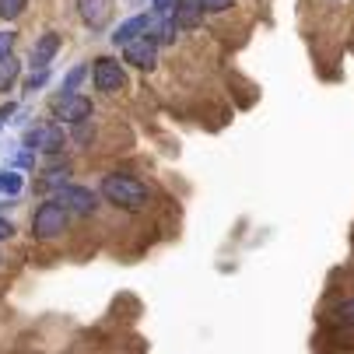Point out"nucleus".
Segmentation results:
<instances>
[{"instance_id": "nucleus-1", "label": "nucleus", "mask_w": 354, "mask_h": 354, "mask_svg": "<svg viewBox=\"0 0 354 354\" xmlns=\"http://www.w3.org/2000/svg\"><path fill=\"white\" fill-rule=\"evenodd\" d=\"M102 196L109 200L113 207L140 211V207L147 204V186H144L140 179H133V176H120V172H113V176L102 179Z\"/></svg>"}, {"instance_id": "nucleus-2", "label": "nucleus", "mask_w": 354, "mask_h": 354, "mask_svg": "<svg viewBox=\"0 0 354 354\" xmlns=\"http://www.w3.org/2000/svg\"><path fill=\"white\" fill-rule=\"evenodd\" d=\"M67 221H71V211L60 200H42L32 214V235L35 239H57V235H64Z\"/></svg>"}, {"instance_id": "nucleus-3", "label": "nucleus", "mask_w": 354, "mask_h": 354, "mask_svg": "<svg viewBox=\"0 0 354 354\" xmlns=\"http://www.w3.org/2000/svg\"><path fill=\"white\" fill-rule=\"evenodd\" d=\"M91 84H95V91H123L127 88V71H123V64L116 60V57H98L95 64H91Z\"/></svg>"}, {"instance_id": "nucleus-4", "label": "nucleus", "mask_w": 354, "mask_h": 354, "mask_svg": "<svg viewBox=\"0 0 354 354\" xmlns=\"http://www.w3.org/2000/svg\"><path fill=\"white\" fill-rule=\"evenodd\" d=\"M53 116H57L60 123H71V127L88 123V116H91V98H88V95H77V91H60V95L53 98Z\"/></svg>"}, {"instance_id": "nucleus-5", "label": "nucleus", "mask_w": 354, "mask_h": 354, "mask_svg": "<svg viewBox=\"0 0 354 354\" xmlns=\"http://www.w3.org/2000/svg\"><path fill=\"white\" fill-rule=\"evenodd\" d=\"M64 130L57 123H35L32 130H25V147L39 151V155H60L64 151Z\"/></svg>"}, {"instance_id": "nucleus-6", "label": "nucleus", "mask_w": 354, "mask_h": 354, "mask_svg": "<svg viewBox=\"0 0 354 354\" xmlns=\"http://www.w3.org/2000/svg\"><path fill=\"white\" fill-rule=\"evenodd\" d=\"M120 49H123V60L130 67H140V71H155L158 67V42L151 39V32L133 39V42H127V46H120Z\"/></svg>"}, {"instance_id": "nucleus-7", "label": "nucleus", "mask_w": 354, "mask_h": 354, "mask_svg": "<svg viewBox=\"0 0 354 354\" xmlns=\"http://www.w3.org/2000/svg\"><path fill=\"white\" fill-rule=\"evenodd\" d=\"M77 11H81V21L91 32H102L113 21V15H116V0H81Z\"/></svg>"}, {"instance_id": "nucleus-8", "label": "nucleus", "mask_w": 354, "mask_h": 354, "mask_svg": "<svg viewBox=\"0 0 354 354\" xmlns=\"http://www.w3.org/2000/svg\"><path fill=\"white\" fill-rule=\"evenodd\" d=\"M57 200L71 211V214H81V218H88L95 207H98V200H95V193L91 189H84V186H64L60 193H57Z\"/></svg>"}, {"instance_id": "nucleus-9", "label": "nucleus", "mask_w": 354, "mask_h": 354, "mask_svg": "<svg viewBox=\"0 0 354 354\" xmlns=\"http://www.w3.org/2000/svg\"><path fill=\"white\" fill-rule=\"evenodd\" d=\"M151 21H155V15H137V18L123 21V25L113 32V42H116V46H127V42L147 35V32H151Z\"/></svg>"}, {"instance_id": "nucleus-10", "label": "nucleus", "mask_w": 354, "mask_h": 354, "mask_svg": "<svg viewBox=\"0 0 354 354\" xmlns=\"http://www.w3.org/2000/svg\"><path fill=\"white\" fill-rule=\"evenodd\" d=\"M204 0H179L176 4V25L179 28H200V21H204Z\"/></svg>"}, {"instance_id": "nucleus-11", "label": "nucleus", "mask_w": 354, "mask_h": 354, "mask_svg": "<svg viewBox=\"0 0 354 354\" xmlns=\"http://www.w3.org/2000/svg\"><path fill=\"white\" fill-rule=\"evenodd\" d=\"M57 49H60V35H57V32H46V35L35 42V49H32V64H35V71H39V67L46 71V64L57 57Z\"/></svg>"}, {"instance_id": "nucleus-12", "label": "nucleus", "mask_w": 354, "mask_h": 354, "mask_svg": "<svg viewBox=\"0 0 354 354\" xmlns=\"http://www.w3.org/2000/svg\"><path fill=\"white\" fill-rule=\"evenodd\" d=\"M18 77H21V64H18L15 53H11V57L0 60V91H11V88L18 84Z\"/></svg>"}, {"instance_id": "nucleus-13", "label": "nucleus", "mask_w": 354, "mask_h": 354, "mask_svg": "<svg viewBox=\"0 0 354 354\" xmlns=\"http://www.w3.org/2000/svg\"><path fill=\"white\" fill-rule=\"evenodd\" d=\"M176 35H179V25H176V21H165V18H155V21H151V39H155L158 46L176 42Z\"/></svg>"}, {"instance_id": "nucleus-14", "label": "nucleus", "mask_w": 354, "mask_h": 354, "mask_svg": "<svg viewBox=\"0 0 354 354\" xmlns=\"http://www.w3.org/2000/svg\"><path fill=\"white\" fill-rule=\"evenodd\" d=\"M67 179H71V169H67V165H64V169H49V172H42L39 186H42L46 193H49V189H57V193H60V189L67 186Z\"/></svg>"}, {"instance_id": "nucleus-15", "label": "nucleus", "mask_w": 354, "mask_h": 354, "mask_svg": "<svg viewBox=\"0 0 354 354\" xmlns=\"http://www.w3.org/2000/svg\"><path fill=\"white\" fill-rule=\"evenodd\" d=\"M21 186H25V179H21V172H0V193L4 196H18L21 193Z\"/></svg>"}, {"instance_id": "nucleus-16", "label": "nucleus", "mask_w": 354, "mask_h": 354, "mask_svg": "<svg viewBox=\"0 0 354 354\" xmlns=\"http://www.w3.org/2000/svg\"><path fill=\"white\" fill-rule=\"evenodd\" d=\"M333 319H337V323H347V326H354V298L340 301V306L333 309Z\"/></svg>"}, {"instance_id": "nucleus-17", "label": "nucleus", "mask_w": 354, "mask_h": 354, "mask_svg": "<svg viewBox=\"0 0 354 354\" xmlns=\"http://www.w3.org/2000/svg\"><path fill=\"white\" fill-rule=\"evenodd\" d=\"M176 4L179 0H155V18H165V21H176Z\"/></svg>"}, {"instance_id": "nucleus-18", "label": "nucleus", "mask_w": 354, "mask_h": 354, "mask_svg": "<svg viewBox=\"0 0 354 354\" xmlns=\"http://www.w3.org/2000/svg\"><path fill=\"white\" fill-rule=\"evenodd\" d=\"M28 0H0V18H18Z\"/></svg>"}, {"instance_id": "nucleus-19", "label": "nucleus", "mask_w": 354, "mask_h": 354, "mask_svg": "<svg viewBox=\"0 0 354 354\" xmlns=\"http://www.w3.org/2000/svg\"><path fill=\"white\" fill-rule=\"evenodd\" d=\"M15 32H0V60H4V57H11V49H15Z\"/></svg>"}, {"instance_id": "nucleus-20", "label": "nucleus", "mask_w": 354, "mask_h": 354, "mask_svg": "<svg viewBox=\"0 0 354 354\" xmlns=\"http://www.w3.org/2000/svg\"><path fill=\"white\" fill-rule=\"evenodd\" d=\"M46 81H49V71H35V74L25 81V91H35V88H42Z\"/></svg>"}, {"instance_id": "nucleus-21", "label": "nucleus", "mask_w": 354, "mask_h": 354, "mask_svg": "<svg viewBox=\"0 0 354 354\" xmlns=\"http://www.w3.org/2000/svg\"><path fill=\"white\" fill-rule=\"evenodd\" d=\"M232 8V0H204V11L214 15V11H228Z\"/></svg>"}, {"instance_id": "nucleus-22", "label": "nucleus", "mask_w": 354, "mask_h": 354, "mask_svg": "<svg viewBox=\"0 0 354 354\" xmlns=\"http://www.w3.org/2000/svg\"><path fill=\"white\" fill-rule=\"evenodd\" d=\"M84 74H88V71H84V67H74V71H71V77H67V81H64V91H74V84H77V81H81V77H84Z\"/></svg>"}, {"instance_id": "nucleus-23", "label": "nucleus", "mask_w": 354, "mask_h": 354, "mask_svg": "<svg viewBox=\"0 0 354 354\" xmlns=\"http://www.w3.org/2000/svg\"><path fill=\"white\" fill-rule=\"evenodd\" d=\"M15 235V225L8 221V218H0V242H4V239H11Z\"/></svg>"}, {"instance_id": "nucleus-24", "label": "nucleus", "mask_w": 354, "mask_h": 354, "mask_svg": "<svg viewBox=\"0 0 354 354\" xmlns=\"http://www.w3.org/2000/svg\"><path fill=\"white\" fill-rule=\"evenodd\" d=\"M15 109H18L15 102H8V106H0V123H4V120H11V116H15Z\"/></svg>"}, {"instance_id": "nucleus-25", "label": "nucleus", "mask_w": 354, "mask_h": 354, "mask_svg": "<svg viewBox=\"0 0 354 354\" xmlns=\"http://www.w3.org/2000/svg\"><path fill=\"white\" fill-rule=\"evenodd\" d=\"M32 158H35L32 151H21V155H18V169H28V165H32Z\"/></svg>"}, {"instance_id": "nucleus-26", "label": "nucleus", "mask_w": 354, "mask_h": 354, "mask_svg": "<svg viewBox=\"0 0 354 354\" xmlns=\"http://www.w3.org/2000/svg\"><path fill=\"white\" fill-rule=\"evenodd\" d=\"M0 263H4V257H0Z\"/></svg>"}, {"instance_id": "nucleus-27", "label": "nucleus", "mask_w": 354, "mask_h": 354, "mask_svg": "<svg viewBox=\"0 0 354 354\" xmlns=\"http://www.w3.org/2000/svg\"><path fill=\"white\" fill-rule=\"evenodd\" d=\"M133 4H137V0H133Z\"/></svg>"}]
</instances>
